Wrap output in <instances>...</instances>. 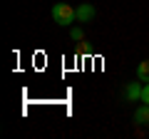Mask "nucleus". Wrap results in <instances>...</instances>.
Returning <instances> with one entry per match:
<instances>
[{
    "instance_id": "nucleus-1",
    "label": "nucleus",
    "mask_w": 149,
    "mask_h": 139,
    "mask_svg": "<svg viewBox=\"0 0 149 139\" xmlns=\"http://www.w3.org/2000/svg\"><path fill=\"white\" fill-rule=\"evenodd\" d=\"M52 20L62 27H70L74 20H77V8H72L70 3H57L52 8Z\"/></svg>"
},
{
    "instance_id": "nucleus-2",
    "label": "nucleus",
    "mask_w": 149,
    "mask_h": 139,
    "mask_svg": "<svg viewBox=\"0 0 149 139\" xmlns=\"http://www.w3.org/2000/svg\"><path fill=\"white\" fill-rule=\"evenodd\" d=\"M97 15L95 5H90V3H82V5H77V22H92Z\"/></svg>"
},
{
    "instance_id": "nucleus-3",
    "label": "nucleus",
    "mask_w": 149,
    "mask_h": 139,
    "mask_svg": "<svg viewBox=\"0 0 149 139\" xmlns=\"http://www.w3.org/2000/svg\"><path fill=\"white\" fill-rule=\"evenodd\" d=\"M124 99L127 102L142 99V87H139V82H129V85L124 87Z\"/></svg>"
},
{
    "instance_id": "nucleus-4",
    "label": "nucleus",
    "mask_w": 149,
    "mask_h": 139,
    "mask_svg": "<svg viewBox=\"0 0 149 139\" xmlns=\"http://www.w3.org/2000/svg\"><path fill=\"white\" fill-rule=\"evenodd\" d=\"M147 122H149V104L144 102L142 107L134 112V124H147Z\"/></svg>"
},
{
    "instance_id": "nucleus-5",
    "label": "nucleus",
    "mask_w": 149,
    "mask_h": 139,
    "mask_svg": "<svg viewBox=\"0 0 149 139\" xmlns=\"http://www.w3.org/2000/svg\"><path fill=\"white\" fill-rule=\"evenodd\" d=\"M137 80L139 82H149V60H142L137 65Z\"/></svg>"
},
{
    "instance_id": "nucleus-6",
    "label": "nucleus",
    "mask_w": 149,
    "mask_h": 139,
    "mask_svg": "<svg viewBox=\"0 0 149 139\" xmlns=\"http://www.w3.org/2000/svg\"><path fill=\"white\" fill-rule=\"evenodd\" d=\"M70 38H72L74 42H80V40H85V30H82V27H72V30H70Z\"/></svg>"
},
{
    "instance_id": "nucleus-7",
    "label": "nucleus",
    "mask_w": 149,
    "mask_h": 139,
    "mask_svg": "<svg viewBox=\"0 0 149 139\" xmlns=\"http://www.w3.org/2000/svg\"><path fill=\"white\" fill-rule=\"evenodd\" d=\"M142 102L149 104V82H144V87H142Z\"/></svg>"
},
{
    "instance_id": "nucleus-8",
    "label": "nucleus",
    "mask_w": 149,
    "mask_h": 139,
    "mask_svg": "<svg viewBox=\"0 0 149 139\" xmlns=\"http://www.w3.org/2000/svg\"><path fill=\"white\" fill-rule=\"evenodd\" d=\"M147 129H149V122H147Z\"/></svg>"
}]
</instances>
